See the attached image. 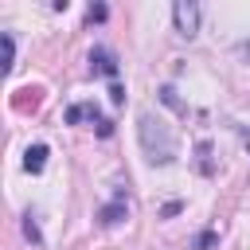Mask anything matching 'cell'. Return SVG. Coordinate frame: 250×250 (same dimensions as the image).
<instances>
[{"mask_svg":"<svg viewBox=\"0 0 250 250\" xmlns=\"http://www.w3.org/2000/svg\"><path fill=\"white\" fill-rule=\"evenodd\" d=\"M78 121H94V125H102L105 117L98 113V105H94V102H78V105H70V109H66V125H78Z\"/></svg>","mask_w":250,"mask_h":250,"instance_id":"277c9868","label":"cell"},{"mask_svg":"<svg viewBox=\"0 0 250 250\" xmlns=\"http://www.w3.org/2000/svg\"><path fill=\"white\" fill-rule=\"evenodd\" d=\"M160 98H164V105L180 109V98H176V90H172V86H164V90H160Z\"/></svg>","mask_w":250,"mask_h":250,"instance_id":"7c38bea8","label":"cell"},{"mask_svg":"<svg viewBox=\"0 0 250 250\" xmlns=\"http://www.w3.org/2000/svg\"><path fill=\"white\" fill-rule=\"evenodd\" d=\"M125 215H129V203H125V195H117L109 207H102V211H98V223H102V227H117Z\"/></svg>","mask_w":250,"mask_h":250,"instance_id":"8992f818","label":"cell"},{"mask_svg":"<svg viewBox=\"0 0 250 250\" xmlns=\"http://www.w3.org/2000/svg\"><path fill=\"white\" fill-rule=\"evenodd\" d=\"M172 20H176V31H180L184 39H191V35L199 31V4H191V0H180V4L172 8Z\"/></svg>","mask_w":250,"mask_h":250,"instance_id":"7a4b0ae2","label":"cell"},{"mask_svg":"<svg viewBox=\"0 0 250 250\" xmlns=\"http://www.w3.org/2000/svg\"><path fill=\"white\" fill-rule=\"evenodd\" d=\"M90 74L117 78V59H113V51H105V47H94V51H90Z\"/></svg>","mask_w":250,"mask_h":250,"instance_id":"3957f363","label":"cell"},{"mask_svg":"<svg viewBox=\"0 0 250 250\" xmlns=\"http://www.w3.org/2000/svg\"><path fill=\"white\" fill-rule=\"evenodd\" d=\"M137 133H141V148H145V156H148L152 164H172V160H176V137H172V129H168L160 117L141 113Z\"/></svg>","mask_w":250,"mask_h":250,"instance_id":"6da1fadb","label":"cell"},{"mask_svg":"<svg viewBox=\"0 0 250 250\" xmlns=\"http://www.w3.org/2000/svg\"><path fill=\"white\" fill-rule=\"evenodd\" d=\"M180 211H184V203H180V199H172V203H164V207H160V219H172V215H180Z\"/></svg>","mask_w":250,"mask_h":250,"instance_id":"8fae6325","label":"cell"},{"mask_svg":"<svg viewBox=\"0 0 250 250\" xmlns=\"http://www.w3.org/2000/svg\"><path fill=\"white\" fill-rule=\"evenodd\" d=\"M211 242H215V230H203V234H199V238H195V250H207V246H211Z\"/></svg>","mask_w":250,"mask_h":250,"instance_id":"4fadbf2b","label":"cell"},{"mask_svg":"<svg viewBox=\"0 0 250 250\" xmlns=\"http://www.w3.org/2000/svg\"><path fill=\"white\" fill-rule=\"evenodd\" d=\"M109 102H113V105H121V102H125V90H121V86H117V82H113V86H109Z\"/></svg>","mask_w":250,"mask_h":250,"instance_id":"5bb4252c","label":"cell"},{"mask_svg":"<svg viewBox=\"0 0 250 250\" xmlns=\"http://www.w3.org/2000/svg\"><path fill=\"white\" fill-rule=\"evenodd\" d=\"M47 156H51L47 145H31V148L23 152V172H27V176H39V172L47 168Z\"/></svg>","mask_w":250,"mask_h":250,"instance_id":"5b68a950","label":"cell"},{"mask_svg":"<svg viewBox=\"0 0 250 250\" xmlns=\"http://www.w3.org/2000/svg\"><path fill=\"white\" fill-rule=\"evenodd\" d=\"M23 234H27V242H31V246H43V234H39V227H35V219H31V211L23 215Z\"/></svg>","mask_w":250,"mask_h":250,"instance_id":"ba28073f","label":"cell"},{"mask_svg":"<svg viewBox=\"0 0 250 250\" xmlns=\"http://www.w3.org/2000/svg\"><path fill=\"white\" fill-rule=\"evenodd\" d=\"M12 66H16V39L4 35V70H12Z\"/></svg>","mask_w":250,"mask_h":250,"instance_id":"9c48e42d","label":"cell"},{"mask_svg":"<svg viewBox=\"0 0 250 250\" xmlns=\"http://www.w3.org/2000/svg\"><path fill=\"white\" fill-rule=\"evenodd\" d=\"M86 20H90V23H102V20H105V4H90Z\"/></svg>","mask_w":250,"mask_h":250,"instance_id":"30bf717a","label":"cell"},{"mask_svg":"<svg viewBox=\"0 0 250 250\" xmlns=\"http://www.w3.org/2000/svg\"><path fill=\"white\" fill-rule=\"evenodd\" d=\"M195 156H199V160H195V168H199L203 176H215V160H211V141H199V145H195Z\"/></svg>","mask_w":250,"mask_h":250,"instance_id":"52a82bcc","label":"cell"}]
</instances>
